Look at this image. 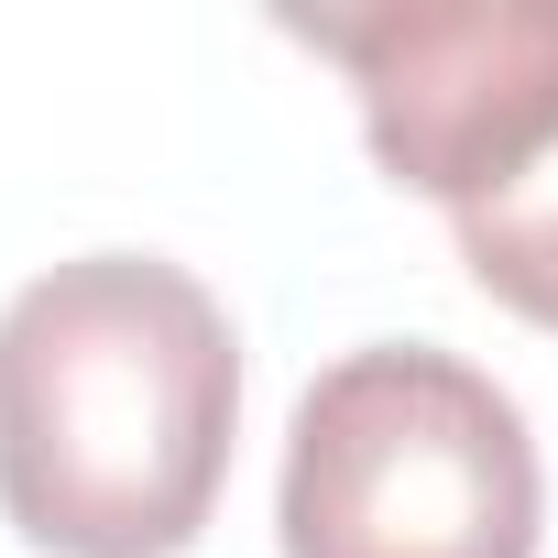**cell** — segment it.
<instances>
[{
  "instance_id": "2",
  "label": "cell",
  "mask_w": 558,
  "mask_h": 558,
  "mask_svg": "<svg viewBox=\"0 0 558 558\" xmlns=\"http://www.w3.org/2000/svg\"><path fill=\"white\" fill-rule=\"evenodd\" d=\"M536 525L547 471L525 405L482 362L373 340L296 395L274 482L286 558H536Z\"/></svg>"
},
{
  "instance_id": "3",
  "label": "cell",
  "mask_w": 558,
  "mask_h": 558,
  "mask_svg": "<svg viewBox=\"0 0 558 558\" xmlns=\"http://www.w3.org/2000/svg\"><path fill=\"white\" fill-rule=\"evenodd\" d=\"M351 99L395 186L449 219L504 197L558 143V0H384V12H286Z\"/></svg>"
},
{
  "instance_id": "4",
  "label": "cell",
  "mask_w": 558,
  "mask_h": 558,
  "mask_svg": "<svg viewBox=\"0 0 558 558\" xmlns=\"http://www.w3.org/2000/svg\"><path fill=\"white\" fill-rule=\"evenodd\" d=\"M460 230V263H471V286L493 307H514L525 329H558V143L482 208L449 219Z\"/></svg>"
},
{
  "instance_id": "1",
  "label": "cell",
  "mask_w": 558,
  "mask_h": 558,
  "mask_svg": "<svg viewBox=\"0 0 558 558\" xmlns=\"http://www.w3.org/2000/svg\"><path fill=\"white\" fill-rule=\"evenodd\" d=\"M230 427L241 340L186 263L77 252L0 307V514L45 558L197 547Z\"/></svg>"
}]
</instances>
